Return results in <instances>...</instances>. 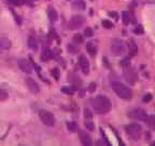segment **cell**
Returning <instances> with one entry per match:
<instances>
[{
	"mask_svg": "<svg viewBox=\"0 0 155 146\" xmlns=\"http://www.w3.org/2000/svg\"><path fill=\"white\" fill-rule=\"evenodd\" d=\"M91 105L96 114L104 115L111 109V102L104 95H97L91 100Z\"/></svg>",
	"mask_w": 155,
	"mask_h": 146,
	"instance_id": "6da1fadb",
	"label": "cell"
},
{
	"mask_svg": "<svg viewBox=\"0 0 155 146\" xmlns=\"http://www.w3.org/2000/svg\"><path fill=\"white\" fill-rule=\"evenodd\" d=\"M112 89L117 94V96L124 99V100H130L131 96H133V91L127 85H125L122 82H119V81L112 82Z\"/></svg>",
	"mask_w": 155,
	"mask_h": 146,
	"instance_id": "7a4b0ae2",
	"label": "cell"
},
{
	"mask_svg": "<svg viewBox=\"0 0 155 146\" xmlns=\"http://www.w3.org/2000/svg\"><path fill=\"white\" fill-rule=\"evenodd\" d=\"M126 133L130 136L134 141H138L142 134V128L138 123H130L125 127Z\"/></svg>",
	"mask_w": 155,
	"mask_h": 146,
	"instance_id": "3957f363",
	"label": "cell"
},
{
	"mask_svg": "<svg viewBox=\"0 0 155 146\" xmlns=\"http://www.w3.org/2000/svg\"><path fill=\"white\" fill-rule=\"evenodd\" d=\"M110 50L114 56H121L125 52V46L121 39H113L110 44Z\"/></svg>",
	"mask_w": 155,
	"mask_h": 146,
	"instance_id": "277c9868",
	"label": "cell"
},
{
	"mask_svg": "<svg viewBox=\"0 0 155 146\" xmlns=\"http://www.w3.org/2000/svg\"><path fill=\"white\" fill-rule=\"evenodd\" d=\"M39 117L40 120L43 122V124L48 127H53L55 124V117L51 112H48L46 109H42L39 112Z\"/></svg>",
	"mask_w": 155,
	"mask_h": 146,
	"instance_id": "5b68a950",
	"label": "cell"
},
{
	"mask_svg": "<svg viewBox=\"0 0 155 146\" xmlns=\"http://www.w3.org/2000/svg\"><path fill=\"white\" fill-rule=\"evenodd\" d=\"M128 117L131 118V119L135 120H139V121H145L148 120L149 115L144 112L143 109H140V108H136V109H133L128 113Z\"/></svg>",
	"mask_w": 155,
	"mask_h": 146,
	"instance_id": "8992f818",
	"label": "cell"
},
{
	"mask_svg": "<svg viewBox=\"0 0 155 146\" xmlns=\"http://www.w3.org/2000/svg\"><path fill=\"white\" fill-rule=\"evenodd\" d=\"M124 77L128 82L135 83L136 81H138V74L134 69L133 67H125L124 69Z\"/></svg>",
	"mask_w": 155,
	"mask_h": 146,
	"instance_id": "52a82bcc",
	"label": "cell"
},
{
	"mask_svg": "<svg viewBox=\"0 0 155 146\" xmlns=\"http://www.w3.org/2000/svg\"><path fill=\"white\" fill-rule=\"evenodd\" d=\"M83 24H84V17L82 15H73L72 19L69 22V27L71 29L80 28Z\"/></svg>",
	"mask_w": 155,
	"mask_h": 146,
	"instance_id": "ba28073f",
	"label": "cell"
},
{
	"mask_svg": "<svg viewBox=\"0 0 155 146\" xmlns=\"http://www.w3.org/2000/svg\"><path fill=\"white\" fill-rule=\"evenodd\" d=\"M25 82H26V85H27V88H28V90L31 93L37 94V93L40 92V87H39V85L37 83V81H35L34 79H31V78H27L26 80H25Z\"/></svg>",
	"mask_w": 155,
	"mask_h": 146,
	"instance_id": "9c48e42d",
	"label": "cell"
},
{
	"mask_svg": "<svg viewBox=\"0 0 155 146\" xmlns=\"http://www.w3.org/2000/svg\"><path fill=\"white\" fill-rule=\"evenodd\" d=\"M79 64H80V67L83 73L86 74V75L90 73V62L86 58V56L80 55V57H79Z\"/></svg>",
	"mask_w": 155,
	"mask_h": 146,
	"instance_id": "30bf717a",
	"label": "cell"
},
{
	"mask_svg": "<svg viewBox=\"0 0 155 146\" xmlns=\"http://www.w3.org/2000/svg\"><path fill=\"white\" fill-rule=\"evenodd\" d=\"M18 66H19V68L24 71V73H27V74H31L32 73L31 65H30V63H29L27 60H25V58L19 60V61H18Z\"/></svg>",
	"mask_w": 155,
	"mask_h": 146,
	"instance_id": "8fae6325",
	"label": "cell"
},
{
	"mask_svg": "<svg viewBox=\"0 0 155 146\" xmlns=\"http://www.w3.org/2000/svg\"><path fill=\"white\" fill-rule=\"evenodd\" d=\"M80 140H81V143H82L83 145L90 146V145H92V144H93L91 135L88 133H86V132H84V131L80 132Z\"/></svg>",
	"mask_w": 155,
	"mask_h": 146,
	"instance_id": "7c38bea8",
	"label": "cell"
},
{
	"mask_svg": "<svg viewBox=\"0 0 155 146\" xmlns=\"http://www.w3.org/2000/svg\"><path fill=\"white\" fill-rule=\"evenodd\" d=\"M0 48L3 50H8L11 48V40L5 36H0Z\"/></svg>",
	"mask_w": 155,
	"mask_h": 146,
	"instance_id": "4fadbf2b",
	"label": "cell"
},
{
	"mask_svg": "<svg viewBox=\"0 0 155 146\" xmlns=\"http://www.w3.org/2000/svg\"><path fill=\"white\" fill-rule=\"evenodd\" d=\"M128 50H129V56H135L138 52V47L133 39L128 40Z\"/></svg>",
	"mask_w": 155,
	"mask_h": 146,
	"instance_id": "5bb4252c",
	"label": "cell"
},
{
	"mask_svg": "<svg viewBox=\"0 0 155 146\" xmlns=\"http://www.w3.org/2000/svg\"><path fill=\"white\" fill-rule=\"evenodd\" d=\"M71 5H72L73 10H78V11H83L86 7L84 0H74Z\"/></svg>",
	"mask_w": 155,
	"mask_h": 146,
	"instance_id": "9a60e30c",
	"label": "cell"
},
{
	"mask_svg": "<svg viewBox=\"0 0 155 146\" xmlns=\"http://www.w3.org/2000/svg\"><path fill=\"white\" fill-rule=\"evenodd\" d=\"M48 19L51 22H56L58 19V13L56 12V10L53 9V8H50L48 11Z\"/></svg>",
	"mask_w": 155,
	"mask_h": 146,
	"instance_id": "2e32d148",
	"label": "cell"
},
{
	"mask_svg": "<svg viewBox=\"0 0 155 146\" xmlns=\"http://www.w3.org/2000/svg\"><path fill=\"white\" fill-rule=\"evenodd\" d=\"M52 57V51L50 50V48H43L42 50V54H41V58L43 61H48L50 58Z\"/></svg>",
	"mask_w": 155,
	"mask_h": 146,
	"instance_id": "e0dca14e",
	"label": "cell"
},
{
	"mask_svg": "<svg viewBox=\"0 0 155 146\" xmlns=\"http://www.w3.org/2000/svg\"><path fill=\"white\" fill-rule=\"evenodd\" d=\"M86 50H87V52H88V53H90L92 56L96 55L97 47L95 46L93 42H88V43H86Z\"/></svg>",
	"mask_w": 155,
	"mask_h": 146,
	"instance_id": "ac0fdd59",
	"label": "cell"
},
{
	"mask_svg": "<svg viewBox=\"0 0 155 146\" xmlns=\"http://www.w3.org/2000/svg\"><path fill=\"white\" fill-rule=\"evenodd\" d=\"M122 16H123V23L125 25H128L131 22V14L129 11H123L122 12Z\"/></svg>",
	"mask_w": 155,
	"mask_h": 146,
	"instance_id": "d6986e66",
	"label": "cell"
},
{
	"mask_svg": "<svg viewBox=\"0 0 155 146\" xmlns=\"http://www.w3.org/2000/svg\"><path fill=\"white\" fill-rule=\"evenodd\" d=\"M67 129H68V131L74 133V132L79 131V126H78L74 121H69V122H67Z\"/></svg>",
	"mask_w": 155,
	"mask_h": 146,
	"instance_id": "ffe728a7",
	"label": "cell"
},
{
	"mask_svg": "<svg viewBox=\"0 0 155 146\" xmlns=\"http://www.w3.org/2000/svg\"><path fill=\"white\" fill-rule=\"evenodd\" d=\"M28 47L31 50H37V48H38V43H37V40L35 37L30 36L28 38Z\"/></svg>",
	"mask_w": 155,
	"mask_h": 146,
	"instance_id": "44dd1931",
	"label": "cell"
},
{
	"mask_svg": "<svg viewBox=\"0 0 155 146\" xmlns=\"http://www.w3.org/2000/svg\"><path fill=\"white\" fill-rule=\"evenodd\" d=\"M147 122H148V124L152 128V129L155 130V116H149Z\"/></svg>",
	"mask_w": 155,
	"mask_h": 146,
	"instance_id": "7402d4cb",
	"label": "cell"
},
{
	"mask_svg": "<svg viewBox=\"0 0 155 146\" xmlns=\"http://www.w3.org/2000/svg\"><path fill=\"white\" fill-rule=\"evenodd\" d=\"M73 41L75 42L77 44H80L83 42V36L80 34H75L74 36H73Z\"/></svg>",
	"mask_w": 155,
	"mask_h": 146,
	"instance_id": "603a6c76",
	"label": "cell"
},
{
	"mask_svg": "<svg viewBox=\"0 0 155 146\" xmlns=\"http://www.w3.org/2000/svg\"><path fill=\"white\" fill-rule=\"evenodd\" d=\"M102 26L107 29H111L114 27V25H113V23L110 22V21H108V19H104V21H102Z\"/></svg>",
	"mask_w": 155,
	"mask_h": 146,
	"instance_id": "cb8c5ba5",
	"label": "cell"
},
{
	"mask_svg": "<svg viewBox=\"0 0 155 146\" xmlns=\"http://www.w3.org/2000/svg\"><path fill=\"white\" fill-rule=\"evenodd\" d=\"M85 127H86V129H88L90 131H93V130L95 129L93 121L91 119H87V118H86V121H85Z\"/></svg>",
	"mask_w": 155,
	"mask_h": 146,
	"instance_id": "d4e9b609",
	"label": "cell"
},
{
	"mask_svg": "<svg viewBox=\"0 0 155 146\" xmlns=\"http://www.w3.org/2000/svg\"><path fill=\"white\" fill-rule=\"evenodd\" d=\"M8 99V93L5 90H3V89H1L0 88V101H5Z\"/></svg>",
	"mask_w": 155,
	"mask_h": 146,
	"instance_id": "484cf974",
	"label": "cell"
},
{
	"mask_svg": "<svg viewBox=\"0 0 155 146\" xmlns=\"http://www.w3.org/2000/svg\"><path fill=\"white\" fill-rule=\"evenodd\" d=\"M84 35L86 37H93V35H94V33H93V29L92 28H90V27H86L85 28V30H84Z\"/></svg>",
	"mask_w": 155,
	"mask_h": 146,
	"instance_id": "4316f807",
	"label": "cell"
},
{
	"mask_svg": "<svg viewBox=\"0 0 155 146\" xmlns=\"http://www.w3.org/2000/svg\"><path fill=\"white\" fill-rule=\"evenodd\" d=\"M134 33H135V34H138V35L143 34V27L141 26V25H139V26H137L135 29H134Z\"/></svg>",
	"mask_w": 155,
	"mask_h": 146,
	"instance_id": "83f0119b",
	"label": "cell"
},
{
	"mask_svg": "<svg viewBox=\"0 0 155 146\" xmlns=\"http://www.w3.org/2000/svg\"><path fill=\"white\" fill-rule=\"evenodd\" d=\"M61 91L65 92V93H67V94H73V90L71 89V88L64 87V88H61Z\"/></svg>",
	"mask_w": 155,
	"mask_h": 146,
	"instance_id": "f1b7e54d",
	"label": "cell"
},
{
	"mask_svg": "<svg viewBox=\"0 0 155 146\" xmlns=\"http://www.w3.org/2000/svg\"><path fill=\"white\" fill-rule=\"evenodd\" d=\"M52 75L54 76V78H55L56 80H58V78H59V74H58V69H57V68H54L53 71H52Z\"/></svg>",
	"mask_w": 155,
	"mask_h": 146,
	"instance_id": "f546056e",
	"label": "cell"
},
{
	"mask_svg": "<svg viewBox=\"0 0 155 146\" xmlns=\"http://www.w3.org/2000/svg\"><path fill=\"white\" fill-rule=\"evenodd\" d=\"M68 50H69V51H70L71 53H75V52H77L78 50H79V49L74 48V47H73V44H69V46H68Z\"/></svg>",
	"mask_w": 155,
	"mask_h": 146,
	"instance_id": "4dcf8cb0",
	"label": "cell"
},
{
	"mask_svg": "<svg viewBox=\"0 0 155 146\" xmlns=\"http://www.w3.org/2000/svg\"><path fill=\"white\" fill-rule=\"evenodd\" d=\"M151 99H152V94L148 93V94L144 95V97L142 99V101H143V102H149V101H151Z\"/></svg>",
	"mask_w": 155,
	"mask_h": 146,
	"instance_id": "1f68e13d",
	"label": "cell"
},
{
	"mask_svg": "<svg viewBox=\"0 0 155 146\" xmlns=\"http://www.w3.org/2000/svg\"><path fill=\"white\" fill-rule=\"evenodd\" d=\"M84 113H85V117H86V118H88V119H92L93 115H92V113H91L90 110L87 109V108H85V109H84Z\"/></svg>",
	"mask_w": 155,
	"mask_h": 146,
	"instance_id": "d6a6232c",
	"label": "cell"
},
{
	"mask_svg": "<svg viewBox=\"0 0 155 146\" xmlns=\"http://www.w3.org/2000/svg\"><path fill=\"white\" fill-rule=\"evenodd\" d=\"M95 90H96V85H95V82H92L90 85V89H88V91H90V92H94Z\"/></svg>",
	"mask_w": 155,
	"mask_h": 146,
	"instance_id": "836d02e7",
	"label": "cell"
},
{
	"mask_svg": "<svg viewBox=\"0 0 155 146\" xmlns=\"http://www.w3.org/2000/svg\"><path fill=\"white\" fill-rule=\"evenodd\" d=\"M8 2H9L10 5H19V0H8Z\"/></svg>",
	"mask_w": 155,
	"mask_h": 146,
	"instance_id": "e575fe53",
	"label": "cell"
},
{
	"mask_svg": "<svg viewBox=\"0 0 155 146\" xmlns=\"http://www.w3.org/2000/svg\"><path fill=\"white\" fill-rule=\"evenodd\" d=\"M128 61H129V57H126V58H124L123 61H122V65L123 66H127L128 65Z\"/></svg>",
	"mask_w": 155,
	"mask_h": 146,
	"instance_id": "d590c367",
	"label": "cell"
},
{
	"mask_svg": "<svg viewBox=\"0 0 155 146\" xmlns=\"http://www.w3.org/2000/svg\"><path fill=\"white\" fill-rule=\"evenodd\" d=\"M108 14H109V16H114L115 19H119V16H117V14H116L115 12H109Z\"/></svg>",
	"mask_w": 155,
	"mask_h": 146,
	"instance_id": "8d00e7d4",
	"label": "cell"
},
{
	"mask_svg": "<svg viewBox=\"0 0 155 146\" xmlns=\"http://www.w3.org/2000/svg\"><path fill=\"white\" fill-rule=\"evenodd\" d=\"M26 1L27 2H31V1H34V0H25V2H26Z\"/></svg>",
	"mask_w": 155,
	"mask_h": 146,
	"instance_id": "74e56055",
	"label": "cell"
},
{
	"mask_svg": "<svg viewBox=\"0 0 155 146\" xmlns=\"http://www.w3.org/2000/svg\"><path fill=\"white\" fill-rule=\"evenodd\" d=\"M153 145H154V146H155V142H154V143H153Z\"/></svg>",
	"mask_w": 155,
	"mask_h": 146,
	"instance_id": "f35d334b",
	"label": "cell"
}]
</instances>
